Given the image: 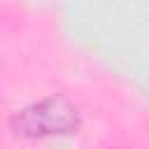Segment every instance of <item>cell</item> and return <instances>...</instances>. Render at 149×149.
<instances>
[{"label": "cell", "instance_id": "6da1fadb", "mask_svg": "<svg viewBox=\"0 0 149 149\" xmlns=\"http://www.w3.org/2000/svg\"><path fill=\"white\" fill-rule=\"evenodd\" d=\"M81 121V109L70 95L49 93L14 109L7 119V128L19 140H47L79 133Z\"/></svg>", "mask_w": 149, "mask_h": 149}, {"label": "cell", "instance_id": "7a4b0ae2", "mask_svg": "<svg viewBox=\"0 0 149 149\" xmlns=\"http://www.w3.org/2000/svg\"><path fill=\"white\" fill-rule=\"evenodd\" d=\"M114 149H135V147H114Z\"/></svg>", "mask_w": 149, "mask_h": 149}]
</instances>
